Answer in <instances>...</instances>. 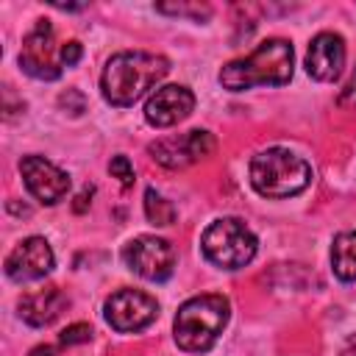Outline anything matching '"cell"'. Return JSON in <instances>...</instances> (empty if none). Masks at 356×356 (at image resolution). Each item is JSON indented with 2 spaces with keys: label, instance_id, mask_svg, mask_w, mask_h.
<instances>
[{
  "label": "cell",
  "instance_id": "6da1fadb",
  "mask_svg": "<svg viewBox=\"0 0 356 356\" xmlns=\"http://www.w3.org/2000/svg\"><path fill=\"white\" fill-rule=\"evenodd\" d=\"M167 72H170V61L164 56L145 50H122L106 61L100 75V89L111 106L125 108L134 106L147 89H153Z\"/></svg>",
  "mask_w": 356,
  "mask_h": 356
},
{
  "label": "cell",
  "instance_id": "7a4b0ae2",
  "mask_svg": "<svg viewBox=\"0 0 356 356\" xmlns=\"http://www.w3.org/2000/svg\"><path fill=\"white\" fill-rule=\"evenodd\" d=\"M295 53L286 39H264L250 56L234 58L220 70V83L228 92H245L253 86H284L292 78Z\"/></svg>",
  "mask_w": 356,
  "mask_h": 356
},
{
  "label": "cell",
  "instance_id": "3957f363",
  "mask_svg": "<svg viewBox=\"0 0 356 356\" xmlns=\"http://www.w3.org/2000/svg\"><path fill=\"white\" fill-rule=\"evenodd\" d=\"M250 184L261 197L284 200L312 184V164L286 147H267L250 159Z\"/></svg>",
  "mask_w": 356,
  "mask_h": 356
},
{
  "label": "cell",
  "instance_id": "277c9868",
  "mask_svg": "<svg viewBox=\"0 0 356 356\" xmlns=\"http://www.w3.org/2000/svg\"><path fill=\"white\" fill-rule=\"evenodd\" d=\"M231 317V303L222 295H195L186 303H181L172 337L175 345L186 353H206L222 334L225 323Z\"/></svg>",
  "mask_w": 356,
  "mask_h": 356
},
{
  "label": "cell",
  "instance_id": "5b68a950",
  "mask_svg": "<svg viewBox=\"0 0 356 356\" xmlns=\"http://www.w3.org/2000/svg\"><path fill=\"white\" fill-rule=\"evenodd\" d=\"M200 250L214 267L242 270L245 264L253 261L259 250V239L239 217H220L203 231Z\"/></svg>",
  "mask_w": 356,
  "mask_h": 356
},
{
  "label": "cell",
  "instance_id": "8992f818",
  "mask_svg": "<svg viewBox=\"0 0 356 356\" xmlns=\"http://www.w3.org/2000/svg\"><path fill=\"white\" fill-rule=\"evenodd\" d=\"M122 261L145 281H167L175 270V248L156 234H142L122 248Z\"/></svg>",
  "mask_w": 356,
  "mask_h": 356
},
{
  "label": "cell",
  "instance_id": "52a82bcc",
  "mask_svg": "<svg viewBox=\"0 0 356 356\" xmlns=\"http://www.w3.org/2000/svg\"><path fill=\"white\" fill-rule=\"evenodd\" d=\"M19 67L36 81H56L61 75V47H56V33L47 19H36L22 39Z\"/></svg>",
  "mask_w": 356,
  "mask_h": 356
},
{
  "label": "cell",
  "instance_id": "ba28073f",
  "mask_svg": "<svg viewBox=\"0 0 356 356\" xmlns=\"http://www.w3.org/2000/svg\"><path fill=\"white\" fill-rule=\"evenodd\" d=\"M106 323L120 334H136L159 317V303L142 289H120L103 306Z\"/></svg>",
  "mask_w": 356,
  "mask_h": 356
},
{
  "label": "cell",
  "instance_id": "9c48e42d",
  "mask_svg": "<svg viewBox=\"0 0 356 356\" xmlns=\"http://www.w3.org/2000/svg\"><path fill=\"white\" fill-rule=\"evenodd\" d=\"M211 150H214V136L200 128H195L184 136H167V139L147 145V153L153 156V161H159L161 167H170V170L189 167V164L211 156Z\"/></svg>",
  "mask_w": 356,
  "mask_h": 356
},
{
  "label": "cell",
  "instance_id": "30bf717a",
  "mask_svg": "<svg viewBox=\"0 0 356 356\" xmlns=\"http://www.w3.org/2000/svg\"><path fill=\"white\" fill-rule=\"evenodd\" d=\"M19 172L25 181V189L44 206H56L70 192V175L58 170L44 156H22Z\"/></svg>",
  "mask_w": 356,
  "mask_h": 356
},
{
  "label": "cell",
  "instance_id": "8fae6325",
  "mask_svg": "<svg viewBox=\"0 0 356 356\" xmlns=\"http://www.w3.org/2000/svg\"><path fill=\"white\" fill-rule=\"evenodd\" d=\"M56 264L53 248L47 245L44 236H28L19 245H14V250L6 256V275L17 284L25 281H39L44 278Z\"/></svg>",
  "mask_w": 356,
  "mask_h": 356
},
{
  "label": "cell",
  "instance_id": "7c38bea8",
  "mask_svg": "<svg viewBox=\"0 0 356 356\" xmlns=\"http://www.w3.org/2000/svg\"><path fill=\"white\" fill-rule=\"evenodd\" d=\"M195 108V95L181 83H167L156 89L145 103V120L153 128H170L186 120Z\"/></svg>",
  "mask_w": 356,
  "mask_h": 356
},
{
  "label": "cell",
  "instance_id": "4fadbf2b",
  "mask_svg": "<svg viewBox=\"0 0 356 356\" xmlns=\"http://www.w3.org/2000/svg\"><path fill=\"white\" fill-rule=\"evenodd\" d=\"M345 67V39L334 31H323L309 42L306 50V72L314 81H337Z\"/></svg>",
  "mask_w": 356,
  "mask_h": 356
},
{
  "label": "cell",
  "instance_id": "5bb4252c",
  "mask_svg": "<svg viewBox=\"0 0 356 356\" xmlns=\"http://www.w3.org/2000/svg\"><path fill=\"white\" fill-rule=\"evenodd\" d=\"M67 306H70L67 295H64L61 289L50 286V289H39V292H28V295H22L17 309H19V317H22L28 325H33V328H44V325L56 323Z\"/></svg>",
  "mask_w": 356,
  "mask_h": 356
},
{
  "label": "cell",
  "instance_id": "9a60e30c",
  "mask_svg": "<svg viewBox=\"0 0 356 356\" xmlns=\"http://www.w3.org/2000/svg\"><path fill=\"white\" fill-rule=\"evenodd\" d=\"M331 270L339 281H356V231H342L334 236Z\"/></svg>",
  "mask_w": 356,
  "mask_h": 356
},
{
  "label": "cell",
  "instance_id": "2e32d148",
  "mask_svg": "<svg viewBox=\"0 0 356 356\" xmlns=\"http://www.w3.org/2000/svg\"><path fill=\"white\" fill-rule=\"evenodd\" d=\"M145 217L153 222V225H172L175 222V206L161 197L153 186L145 189Z\"/></svg>",
  "mask_w": 356,
  "mask_h": 356
},
{
  "label": "cell",
  "instance_id": "e0dca14e",
  "mask_svg": "<svg viewBox=\"0 0 356 356\" xmlns=\"http://www.w3.org/2000/svg\"><path fill=\"white\" fill-rule=\"evenodd\" d=\"M92 339V325L89 323H72V325H67L61 334H58V342L64 345V348H70V345H83V342H89Z\"/></svg>",
  "mask_w": 356,
  "mask_h": 356
},
{
  "label": "cell",
  "instance_id": "ac0fdd59",
  "mask_svg": "<svg viewBox=\"0 0 356 356\" xmlns=\"http://www.w3.org/2000/svg\"><path fill=\"white\" fill-rule=\"evenodd\" d=\"M108 172L114 178H120L122 186H131L134 184V164L128 161V156H114L111 164H108Z\"/></svg>",
  "mask_w": 356,
  "mask_h": 356
},
{
  "label": "cell",
  "instance_id": "d6986e66",
  "mask_svg": "<svg viewBox=\"0 0 356 356\" xmlns=\"http://www.w3.org/2000/svg\"><path fill=\"white\" fill-rule=\"evenodd\" d=\"M58 103H61L67 111H72V114H81V111L86 108V100H83V95H81L78 89H67V92L58 97Z\"/></svg>",
  "mask_w": 356,
  "mask_h": 356
},
{
  "label": "cell",
  "instance_id": "ffe728a7",
  "mask_svg": "<svg viewBox=\"0 0 356 356\" xmlns=\"http://www.w3.org/2000/svg\"><path fill=\"white\" fill-rule=\"evenodd\" d=\"M81 56H83V47H81V42H64L61 44V64L64 67H72V64H78L81 61Z\"/></svg>",
  "mask_w": 356,
  "mask_h": 356
},
{
  "label": "cell",
  "instance_id": "44dd1931",
  "mask_svg": "<svg viewBox=\"0 0 356 356\" xmlns=\"http://www.w3.org/2000/svg\"><path fill=\"white\" fill-rule=\"evenodd\" d=\"M159 11H164V14H192V17H209L211 11L206 8V6H159Z\"/></svg>",
  "mask_w": 356,
  "mask_h": 356
},
{
  "label": "cell",
  "instance_id": "7402d4cb",
  "mask_svg": "<svg viewBox=\"0 0 356 356\" xmlns=\"http://www.w3.org/2000/svg\"><path fill=\"white\" fill-rule=\"evenodd\" d=\"M339 103H342V106H356V72L350 75L348 86L342 89V97H339Z\"/></svg>",
  "mask_w": 356,
  "mask_h": 356
},
{
  "label": "cell",
  "instance_id": "603a6c76",
  "mask_svg": "<svg viewBox=\"0 0 356 356\" xmlns=\"http://www.w3.org/2000/svg\"><path fill=\"white\" fill-rule=\"evenodd\" d=\"M92 192H95V189H92V186H86V189L75 197V206H72V209H75L78 214H81V211H86V206H89V200H92Z\"/></svg>",
  "mask_w": 356,
  "mask_h": 356
},
{
  "label": "cell",
  "instance_id": "cb8c5ba5",
  "mask_svg": "<svg viewBox=\"0 0 356 356\" xmlns=\"http://www.w3.org/2000/svg\"><path fill=\"white\" fill-rule=\"evenodd\" d=\"M28 356H56V348L53 345H36Z\"/></svg>",
  "mask_w": 356,
  "mask_h": 356
},
{
  "label": "cell",
  "instance_id": "d4e9b609",
  "mask_svg": "<svg viewBox=\"0 0 356 356\" xmlns=\"http://www.w3.org/2000/svg\"><path fill=\"white\" fill-rule=\"evenodd\" d=\"M339 356H356V342H350V345H348V348H345Z\"/></svg>",
  "mask_w": 356,
  "mask_h": 356
}]
</instances>
